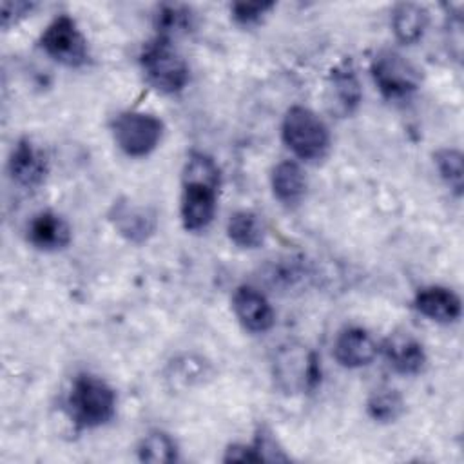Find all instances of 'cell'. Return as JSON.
<instances>
[{"mask_svg": "<svg viewBox=\"0 0 464 464\" xmlns=\"http://www.w3.org/2000/svg\"><path fill=\"white\" fill-rule=\"evenodd\" d=\"M219 188V169L212 158L203 152H192L183 170L181 221L190 232L208 227L216 212Z\"/></svg>", "mask_w": 464, "mask_h": 464, "instance_id": "1", "label": "cell"}, {"mask_svg": "<svg viewBox=\"0 0 464 464\" xmlns=\"http://www.w3.org/2000/svg\"><path fill=\"white\" fill-rule=\"evenodd\" d=\"M67 410L78 428H98L114 417L116 393L103 379L80 373L71 384Z\"/></svg>", "mask_w": 464, "mask_h": 464, "instance_id": "2", "label": "cell"}, {"mask_svg": "<svg viewBox=\"0 0 464 464\" xmlns=\"http://www.w3.org/2000/svg\"><path fill=\"white\" fill-rule=\"evenodd\" d=\"M140 65L147 82L163 94H176L188 83V65L167 38L156 36L149 42L140 54Z\"/></svg>", "mask_w": 464, "mask_h": 464, "instance_id": "3", "label": "cell"}, {"mask_svg": "<svg viewBox=\"0 0 464 464\" xmlns=\"http://www.w3.org/2000/svg\"><path fill=\"white\" fill-rule=\"evenodd\" d=\"M283 141L301 160H321L330 147V132L324 121L308 107L294 105L281 125Z\"/></svg>", "mask_w": 464, "mask_h": 464, "instance_id": "4", "label": "cell"}, {"mask_svg": "<svg viewBox=\"0 0 464 464\" xmlns=\"http://www.w3.org/2000/svg\"><path fill=\"white\" fill-rule=\"evenodd\" d=\"M112 136L116 145L130 158L150 154L163 136V123L149 112L127 111L114 118Z\"/></svg>", "mask_w": 464, "mask_h": 464, "instance_id": "5", "label": "cell"}, {"mask_svg": "<svg viewBox=\"0 0 464 464\" xmlns=\"http://www.w3.org/2000/svg\"><path fill=\"white\" fill-rule=\"evenodd\" d=\"M370 72L381 94L390 100L406 98L420 85V71L393 49L379 51L372 60Z\"/></svg>", "mask_w": 464, "mask_h": 464, "instance_id": "6", "label": "cell"}, {"mask_svg": "<svg viewBox=\"0 0 464 464\" xmlns=\"http://www.w3.org/2000/svg\"><path fill=\"white\" fill-rule=\"evenodd\" d=\"M274 377L288 393L314 390L321 377L315 353L303 344L283 346L274 359Z\"/></svg>", "mask_w": 464, "mask_h": 464, "instance_id": "7", "label": "cell"}, {"mask_svg": "<svg viewBox=\"0 0 464 464\" xmlns=\"http://www.w3.org/2000/svg\"><path fill=\"white\" fill-rule=\"evenodd\" d=\"M40 45L53 60L67 67H82L89 60L87 40L76 22L67 14L56 16L45 27Z\"/></svg>", "mask_w": 464, "mask_h": 464, "instance_id": "8", "label": "cell"}, {"mask_svg": "<svg viewBox=\"0 0 464 464\" xmlns=\"http://www.w3.org/2000/svg\"><path fill=\"white\" fill-rule=\"evenodd\" d=\"M232 310L237 321L254 334H263L274 326V310L268 299L254 286H237L232 295Z\"/></svg>", "mask_w": 464, "mask_h": 464, "instance_id": "9", "label": "cell"}, {"mask_svg": "<svg viewBox=\"0 0 464 464\" xmlns=\"http://www.w3.org/2000/svg\"><path fill=\"white\" fill-rule=\"evenodd\" d=\"M49 165L45 154L27 138H22L9 158V174L13 181L25 188H36L45 181Z\"/></svg>", "mask_w": 464, "mask_h": 464, "instance_id": "10", "label": "cell"}, {"mask_svg": "<svg viewBox=\"0 0 464 464\" xmlns=\"http://www.w3.org/2000/svg\"><path fill=\"white\" fill-rule=\"evenodd\" d=\"M111 221L114 223V228L132 243L147 241L156 230V212L149 207L136 205L130 199L114 201Z\"/></svg>", "mask_w": 464, "mask_h": 464, "instance_id": "11", "label": "cell"}, {"mask_svg": "<svg viewBox=\"0 0 464 464\" xmlns=\"http://www.w3.org/2000/svg\"><path fill=\"white\" fill-rule=\"evenodd\" d=\"M379 348L373 337L359 326H348L339 332L334 343V357L344 368H361L370 364Z\"/></svg>", "mask_w": 464, "mask_h": 464, "instance_id": "12", "label": "cell"}, {"mask_svg": "<svg viewBox=\"0 0 464 464\" xmlns=\"http://www.w3.org/2000/svg\"><path fill=\"white\" fill-rule=\"evenodd\" d=\"M27 239L40 250H60L71 243V227L56 212L44 210L31 219Z\"/></svg>", "mask_w": 464, "mask_h": 464, "instance_id": "13", "label": "cell"}, {"mask_svg": "<svg viewBox=\"0 0 464 464\" xmlns=\"http://www.w3.org/2000/svg\"><path fill=\"white\" fill-rule=\"evenodd\" d=\"M384 355L390 366L402 375H415L426 364V352L422 344L406 334H393L384 341Z\"/></svg>", "mask_w": 464, "mask_h": 464, "instance_id": "14", "label": "cell"}, {"mask_svg": "<svg viewBox=\"0 0 464 464\" xmlns=\"http://www.w3.org/2000/svg\"><path fill=\"white\" fill-rule=\"evenodd\" d=\"M413 306L419 314L437 323H453L460 317L459 295L444 286L420 288L413 299Z\"/></svg>", "mask_w": 464, "mask_h": 464, "instance_id": "15", "label": "cell"}, {"mask_svg": "<svg viewBox=\"0 0 464 464\" xmlns=\"http://www.w3.org/2000/svg\"><path fill=\"white\" fill-rule=\"evenodd\" d=\"M430 24L428 9L420 4L402 2L397 4L392 11V29L399 42L415 44L422 38Z\"/></svg>", "mask_w": 464, "mask_h": 464, "instance_id": "16", "label": "cell"}, {"mask_svg": "<svg viewBox=\"0 0 464 464\" xmlns=\"http://www.w3.org/2000/svg\"><path fill=\"white\" fill-rule=\"evenodd\" d=\"M270 183L274 196L285 205L299 203L306 192V176L299 163L290 160L281 161L274 167Z\"/></svg>", "mask_w": 464, "mask_h": 464, "instance_id": "17", "label": "cell"}, {"mask_svg": "<svg viewBox=\"0 0 464 464\" xmlns=\"http://www.w3.org/2000/svg\"><path fill=\"white\" fill-rule=\"evenodd\" d=\"M228 239L241 248H257L265 241V225L250 210L234 212L227 223Z\"/></svg>", "mask_w": 464, "mask_h": 464, "instance_id": "18", "label": "cell"}, {"mask_svg": "<svg viewBox=\"0 0 464 464\" xmlns=\"http://www.w3.org/2000/svg\"><path fill=\"white\" fill-rule=\"evenodd\" d=\"M332 85L337 103L343 107V111H353L361 100V87L350 62H344L332 71Z\"/></svg>", "mask_w": 464, "mask_h": 464, "instance_id": "19", "label": "cell"}, {"mask_svg": "<svg viewBox=\"0 0 464 464\" xmlns=\"http://www.w3.org/2000/svg\"><path fill=\"white\" fill-rule=\"evenodd\" d=\"M138 455L145 462H172L178 459V446L169 433L152 430L141 439Z\"/></svg>", "mask_w": 464, "mask_h": 464, "instance_id": "20", "label": "cell"}, {"mask_svg": "<svg viewBox=\"0 0 464 464\" xmlns=\"http://www.w3.org/2000/svg\"><path fill=\"white\" fill-rule=\"evenodd\" d=\"M366 410H368V415L373 420L392 422V420H395L402 413L404 402H402V397L399 395L397 390H393V388H379V390H375L370 395Z\"/></svg>", "mask_w": 464, "mask_h": 464, "instance_id": "21", "label": "cell"}, {"mask_svg": "<svg viewBox=\"0 0 464 464\" xmlns=\"http://www.w3.org/2000/svg\"><path fill=\"white\" fill-rule=\"evenodd\" d=\"M435 165L444 183L457 194H462V154L457 149H440L435 152Z\"/></svg>", "mask_w": 464, "mask_h": 464, "instance_id": "22", "label": "cell"}, {"mask_svg": "<svg viewBox=\"0 0 464 464\" xmlns=\"http://www.w3.org/2000/svg\"><path fill=\"white\" fill-rule=\"evenodd\" d=\"M190 27V11L183 5H161L156 14L158 36L170 40L172 34L185 33Z\"/></svg>", "mask_w": 464, "mask_h": 464, "instance_id": "23", "label": "cell"}, {"mask_svg": "<svg viewBox=\"0 0 464 464\" xmlns=\"http://www.w3.org/2000/svg\"><path fill=\"white\" fill-rule=\"evenodd\" d=\"M272 7H274L272 2H237V4H232L230 13L239 25L248 27L257 24Z\"/></svg>", "mask_w": 464, "mask_h": 464, "instance_id": "24", "label": "cell"}, {"mask_svg": "<svg viewBox=\"0 0 464 464\" xmlns=\"http://www.w3.org/2000/svg\"><path fill=\"white\" fill-rule=\"evenodd\" d=\"M34 4L31 2H2V27L9 29L13 24H16L20 18L29 14L33 11Z\"/></svg>", "mask_w": 464, "mask_h": 464, "instance_id": "25", "label": "cell"}, {"mask_svg": "<svg viewBox=\"0 0 464 464\" xmlns=\"http://www.w3.org/2000/svg\"><path fill=\"white\" fill-rule=\"evenodd\" d=\"M227 462H259V453L256 446H246V444H234L227 450L225 453Z\"/></svg>", "mask_w": 464, "mask_h": 464, "instance_id": "26", "label": "cell"}]
</instances>
